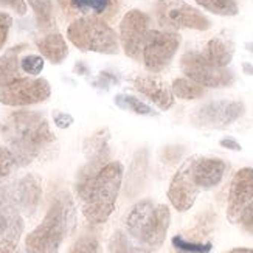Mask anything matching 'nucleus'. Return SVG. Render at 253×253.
Masks as SVG:
<instances>
[{
    "instance_id": "obj_1",
    "label": "nucleus",
    "mask_w": 253,
    "mask_h": 253,
    "mask_svg": "<svg viewBox=\"0 0 253 253\" xmlns=\"http://www.w3.org/2000/svg\"><path fill=\"white\" fill-rule=\"evenodd\" d=\"M0 135L5 140L19 167H27L54 148L56 137L41 112L17 111L0 123Z\"/></svg>"
},
{
    "instance_id": "obj_2",
    "label": "nucleus",
    "mask_w": 253,
    "mask_h": 253,
    "mask_svg": "<svg viewBox=\"0 0 253 253\" xmlns=\"http://www.w3.org/2000/svg\"><path fill=\"white\" fill-rule=\"evenodd\" d=\"M123 182V165L109 162L92 179L76 183L84 217L90 224H104L115 210Z\"/></svg>"
},
{
    "instance_id": "obj_3",
    "label": "nucleus",
    "mask_w": 253,
    "mask_h": 253,
    "mask_svg": "<svg viewBox=\"0 0 253 253\" xmlns=\"http://www.w3.org/2000/svg\"><path fill=\"white\" fill-rule=\"evenodd\" d=\"M75 227V208L69 193L54 197L42 222L25 238L28 253H58L64 238Z\"/></svg>"
},
{
    "instance_id": "obj_4",
    "label": "nucleus",
    "mask_w": 253,
    "mask_h": 253,
    "mask_svg": "<svg viewBox=\"0 0 253 253\" xmlns=\"http://www.w3.org/2000/svg\"><path fill=\"white\" fill-rule=\"evenodd\" d=\"M171 224V211L165 204L156 205L152 201H140L130 208L126 217L129 236L146 249L163 246Z\"/></svg>"
},
{
    "instance_id": "obj_5",
    "label": "nucleus",
    "mask_w": 253,
    "mask_h": 253,
    "mask_svg": "<svg viewBox=\"0 0 253 253\" xmlns=\"http://www.w3.org/2000/svg\"><path fill=\"white\" fill-rule=\"evenodd\" d=\"M67 38L81 51L115 54L120 50L117 33L101 17H78L69 25Z\"/></svg>"
},
{
    "instance_id": "obj_6",
    "label": "nucleus",
    "mask_w": 253,
    "mask_h": 253,
    "mask_svg": "<svg viewBox=\"0 0 253 253\" xmlns=\"http://www.w3.org/2000/svg\"><path fill=\"white\" fill-rule=\"evenodd\" d=\"M156 16L168 30L205 31L211 25L204 13L183 0H157Z\"/></svg>"
},
{
    "instance_id": "obj_7",
    "label": "nucleus",
    "mask_w": 253,
    "mask_h": 253,
    "mask_svg": "<svg viewBox=\"0 0 253 253\" xmlns=\"http://www.w3.org/2000/svg\"><path fill=\"white\" fill-rule=\"evenodd\" d=\"M180 69L186 78L208 89H221L233 83V73L227 67H216L201 51H186L180 58Z\"/></svg>"
},
{
    "instance_id": "obj_8",
    "label": "nucleus",
    "mask_w": 253,
    "mask_h": 253,
    "mask_svg": "<svg viewBox=\"0 0 253 253\" xmlns=\"http://www.w3.org/2000/svg\"><path fill=\"white\" fill-rule=\"evenodd\" d=\"M179 47L180 36L177 33L151 30L141 53L145 67L152 73L162 72L172 61Z\"/></svg>"
},
{
    "instance_id": "obj_9",
    "label": "nucleus",
    "mask_w": 253,
    "mask_h": 253,
    "mask_svg": "<svg viewBox=\"0 0 253 253\" xmlns=\"http://www.w3.org/2000/svg\"><path fill=\"white\" fill-rule=\"evenodd\" d=\"M246 112V106L239 100H214L191 114V122L197 127L222 129L235 123Z\"/></svg>"
},
{
    "instance_id": "obj_10",
    "label": "nucleus",
    "mask_w": 253,
    "mask_h": 253,
    "mask_svg": "<svg viewBox=\"0 0 253 253\" xmlns=\"http://www.w3.org/2000/svg\"><path fill=\"white\" fill-rule=\"evenodd\" d=\"M51 87L43 78H20L0 87V103L5 106H33L48 100Z\"/></svg>"
},
{
    "instance_id": "obj_11",
    "label": "nucleus",
    "mask_w": 253,
    "mask_h": 253,
    "mask_svg": "<svg viewBox=\"0 0 253 253\" xmlns=\"http://www.w3.org/2000/svg\"><path fill=\"white\" fill-rule=\"evenodd\" d=\"M149 17L140 9H130L120 22V43L126 56L138 59L149 35Z\"/></svg>"
},
{
    "instance_id": "obj_12",
    "label": "nucleus",
    "mask_w": 253,
    "mask_h": 253,
    "mask_svg": "<svg viewBox=\"0 0 253 253\" xmlns=\"http://www.w3.org/2000/svg\"><path fill=\"white\" fill-rule=\"evenodd\" d=\"M201 194V188L193 179L190 159H186L182 167L174 174V177L168 188V199L177 211H188L194 205L197 196Z\"/></svg>"
},
{
    "instance_id": "obj_13",
    "label": "nucleus",
    "mask_w": 253,
    "mask_h": 253,
    "mask_svg": "<svg viewBox=\"0 0 253 253\" xmlns=\"http://www.w3.org/2000/svg\"><path fill=\"white\" fill-rule=\"evenodd\" d=\"M253 201V168H241L233 175L228 190L227 219L232 224L239 222L241 214Z\"/></svg>"
},
{
    "instance_id": "obj_14",
    "label": "nucleus",
    "mask_w": 253,
    "mask_h": 253,
    "mask_svg": "<svg viewBox=\"0 0 253 253\" xmlns=\"http://www.w3.org/2000/svg\"><path fill=\"white\" fill-rule=\"evenodd\" d=\"M191 165V174L197 186L202 190H211L222 182L227 165L221 159L214 157H202V156H193L190 157Z\"/></svg>"
},
{
    "instance_id": "obj_15",
    "label": "nucleus",
    "mask_w": 253,
    "mask_h": 253,
    "mask_svg": "<svg viewBox=\"0 0 253 253\" xmlns=\"http://www.w3.org/2000/svg\"><path fill=\"white\" fill-rule=\"evenodd\" d=\"M134 87L137 92L145 95L154 106H157L162 111H168L175 103L172 90L165 84V81L154 75H138L134 80Z\"/></svg>"
},
{
    "instance_id": "obj_16",
    "label": "nucleus",
    "mask_w": 253,
    "mask_h": 253,
    "mask_svg": "<svg viewBox=\"0 0 253 253\" xmlns=\"http://www.w3.org/2000/svg\"><path fill=\"white\" fill-rule=\"evenodd\" d=\"M11 193H13V202L17 210L25 214H33L42 197L41 177L36 174H27L25 177H22L17 182Z\"/></svg>"
},
{
    "instance_id": "obj_17",
    "label": "nucleus",
    "mask_w": 253,
    "mask_h": 253,
    "mask_svg": "<svg viewBox=\"0 0 253 253\" xmlns=\"http://www.w3.org/2000/svg\"><path fill=\"white\" fill-rule=\"evenodd\" d=\"M62 6L69 13L93 17H114L118 11V0H62Z\"/></svg>"
},
{
    "instance_id": "obj_18",
    "label": "nucleus",
    "mask_w": 253,
    "mask_h": 253,
    "mask_svg": "<svg viewBox=\"0 0 253 253\" xmlns=\"http://www.w3.org/2000/svg\"><path fill=\"white\" fill-rule=\"evenodd\" d=\"M201 53L216 67H227L233 59L235 47L228 39L216 36L207 42L205 48Z\"/></svg>"
},
{
    "instance_id": "obj_19",
    "label": "nucleus",
    "mask_w": 253,
    "mask_h": 253,
    "mask_svg": "<svg viewBox=\"0 0 253 253\" xmlns=\"http://www.w3.org/2000/svg\"><path fill=\"white\" fill-rule=\"evenodd\" d=\"M25 48L27 45L22 43V45H16L13 48L6 50L2 56H0V87L8 85L20 78H24V76L20 75L22 69H20L19 54Z\"/></svg>"
},
{
    "instance_id": "obj_20",
    "label": "nucleus",
    "mask_w": 253,
    "mask_h": 253,
    "mask_svg": "<svg viewBox=\"0 0 253 253\" xmlns=\"http://www.w3.org/2000/svg\"><path fill=\"white\" fill-rule=\"evenodd\" d=\"M38 50L45 59H48L51 64H61L65 61L69 54L67 42L59 33H50L38 41Z\"/></svg>"
},
{
    "instance_id": "obj_21",
    "label": "nucleus",
    "mask_w": 253,
    "mask_h": 253,
    "mask_svg": "<svg viewBox=\"0 0 253 253\" xmlns=\"http://www.w3.org/2000/svg\"><path fill=\"white\" fill-rule=\"evenodd\" d=\"M22 232H24V219L16 211L11 214L6 232L0 238V253H16Z\"/></svg>"
},
{
    "instance_id": "obj_22",
    "label": "nucleus",
    "mask_w": 253,
    "mask_h": 253,
    "mask_svg": "<svg viewBox=\"0 0 253 253\" xmlns=\"http://www.w3.org/2000/svg\"><path fill=\"white\" fill-rule=\"evenodd\" d=\"M171 90L175 98H180V100H186V101L199 100V98L205 95V87L191 81L186 76L185 78H175L171 84Z\"/></svg>"
},
{
    "instance_id": "obj_23",
    "label": "nucleus",
    "mask_w": 253,
    "mask_h": 253,
    "mask_svg": "<svg viewBox=\"0 0 253 253\" xmlns=\"http://www.w3.org/2000/svg\"><path fill=\"white\" fill-rule=\"evenodd\" d=\"M114 101L120 109H125V111L134 112V114L141 115V117H156L157 115V112L154 111L151 106L143 103L137 96H132L127 93H118L114 98Z\"/></svg>"
},
{
    "instance_id": "obj_24",
    "label": "nucleus",
    "mask_w": 253,
    "mask_h": 253,
    "mask_svg": "<svg viewBox=\"0 0 253 253\" xmlns=\"http://www.w3.org/2000/svg\"><path fill=\"white\" fill-rule=\"evenodd\" d=\"M109 253H151L149 249L140 246L130 236H126L123 232H115L109 241Z\"/></svg>"
},
{
    "instance_id": "obj_25",
    "label": "nucleus",
    "mask_w": 253,
    "mask_h": 253,
    "mask_svg": "<svg viewBox=\"0 0 253 253\" xmlns=\"http://www.w3.org/2000/svg\"><path fill=\"white\" fill-rule=\"evenodd\" d=\"M194 2L216 16L230 17L236 16L239 11L236 0H194Z\"/></svg>"
},
{
    "instance_id": "obj_26",
    "label": "nucleus",
    "mask_w": 253,
    "mask_h": 253,
    "mask_svg": "<svg viewBox=\"0 0 253 253\" xmlns=\"http://www.w3.org/2000/svg\"><path fill=\"white\" fill-rule=\"evenodd\" d=\"M171 243L175 253H210L213 249L211 243H197V241L185 239L182 235H175Z\"/></svg>"
},
{
    "instance_id": "obj_27",
    "label": "nucleus",
    "mask_w": 253,
    "mask_h": 253,
    "mask_svg": "<svg viewBox=\"0 0 253 253\" xmlns=\"http://www.w3.org/2000/svg\"><path fill=\"white\" fill-rule=\"evenodd\" d=\"M28 3L33 8V11H35L39 25H42V27L51 25V20H53L51 0H28Z\"/></svg>"
},
{
    "instance_id": "obj_28",
    "label": "nucleus",
    "mask_w": 253,
    "mask_h": 253,
    "mask_svg": "<svg viewBox=\"0 0 253 253\" xmlns=\"http://www.w3.org/2000/svg\"><path fill=\"white\" fill-rule=\"evenodd\" d=\"M20 69L30 76H38L43 69V58L39 54H27L20 59Z\"/></svg>"
},
{
    "instance_id": "obj_29",
    "label": "nucleus",
    "mask_w": 253,
    "mask_h": 253,
    "mask_svg": "<svg viewBox=\"0 0 253 253\" xmlns=\"http://www.w3.org/2000/svg\"><path fill=\"white\" fill-rule=\"evenodd\" d=\"M72 253H100V243L95 236L84 235L73 244Z\"/></svg>"
},
{
    "instance_id": "obj_30",
    "label": "nucleus",
    "mask_w": 253,
    "mask_h": 253,
    "mask_svg": "<svg viewBox=\"0 0 253 253\" xmlns=\"http://www.w3.org/2000/svg\"><path fill=\"white\" fill-rule=\"evenodd\" d=\"M16 165L17 162L13 156V152L9 151V148L0 146V180L8 177Z\"/></svg>"
},
{
    "instance_id": "obj_31",
    "label": "nucleus",
    "mask_w": 253,
    "mask_h": 253,
    "mask_svg": "<svg viewBox=\"0 0 253 253\" xmlns=\"http://www.w3.org/2000/svg\"><path fill=\"white\" fill-rule=\"evenodd\" d=\"M11 25H13V17L8 13H0V50H2L6 43Z\"/></svg>"
},
{
    "instance_id": "obj_32",
    "label": "nucleus",
    "mask_w": 253,
    "mask_h": 253,
    "mask_svg": "<svg viewBox=\"0 0 253 253\" xmlns=\"http://www.w3.org/2000/svg\"><path fill=\"white\" fill-rule=\"evenodd\" d=\"M239 224L244 228V232L253 235V201L249 204V207L243 211V214H241Z\"/></svg>"
},
{
    "instance_id": "obj_33",
    "label": "nucleus",
    "mask_w": 253,
    "mask_h": 253,
    "mask_svg": "<svg viewBox=\"0 0 253 253\" xmlns=\"http://www.w3.org/2000/svg\"><path fill=\"white\" fill-rule=\"evenodd\" d=\"M0 5L11 8L19 16L27 14V2L25 0H0Z\"/></svg>"
},
{
    "instance_id": "obj_34",
    "label": "nucleus",
    "mask_w": 253,
    "mask_h": 253,
    "mask_svg": "<svg viewBox=\"0 0 253 253\" xmlns=\"http://www.w3.org/2000/svg\"><path fill=\"white\" fill-rule=\"evenodd\" d=\"M53 122L59 129H67L73 125V117L65 112H53Z\"/></svg>"
},
{
    "instance_id": "obj_35",
    "label": "nucleus",
    "mask_w": 253,
    "mask_h": 253,
    "mask_svg": "<svg viewBox=\"0 0 253 253\" xmlns=\"http://www.w3.org/2000/svg\"><path fill=\"white\" fill-rule=\"evenodd\" d=\"M17 210H6V208L0 207V238H2L6 232V228L9 225V217Z\"/></svg>"
},
{
    "instance_id": "obj_36",
    "label": "nucleus",
    "mask_w": 253,
    "mask_h": 253,
    "mask_svg": "<svg viewBox=\"0 0 253 253\" xmlns=\"http://www.w3.org/2000/svg\"><path fill=\"white\" fill-rule=\"evenodd\" d=\"M112 84H117V78L112 73H107V72H103L100 75V78H98V81H96V85H101L103 89H109Z\"/></svg>"
},
{
    "instance_id": "obj_37",
    "label": "nucleus",
    "mask_w": 253,
    "mask_h": 253,
    "mask_svg": "<svg viewBox=\"0 0 253 253\" xmlns=\"http://www.w3.org/2000/svg\"><path fill=\"white\" fill-rule=\"evenodd\" d=\"M219 145H221L222 148H225V149H230V151H236V152L243 151V146H241L239 143L235 138H232V137L221 138V140H219Z\"/></svg>"
},
{
    "instance_id": "obj_38",
    "label": "nucleus",
    "mask_w": 253,
    "mask_h": 253,
    "mask_svg": "<svg viewBox=\"0 0 253 253\" xmlns=\"http://www.w3.org/2000/svg\"><path fill=\"white\" fill-rule=\"evenodd\" d=\"M228 253H253V249H249V247H236V249H232Z\"/></svg>"
},
{
    "instance_id": "obj_39",
    "label": "nucleus",
    "mask_w": 253,
    "mask_h": 253,
    "mask_svg": "<svg viewBox=\"0 0 253 253\" xmlns=\"http://www.w3.org/2000/svg\"><path fill=\"white\" fill-rule=\"evenodd\" d=\"M243 70H244L246 75L253 76V65H252L250 62H243Z\"/></svg>"
},
{
    "instance_id": "obj_40",
    "label": "nucleus",
    "mask_w": 253,
    "mask_h": 253,
    "mask_svg": "<svg viewBox=\"0 0 253 253\" xmlns=\"http://www.w3.org/2000/svg\"><path fill=\"white\" fill-rule=\"evenodd\" d=\"M247 47H249V48H252V50H253V45H252V43H250V45H247Z\"/></svg>"
}]
</instances>
